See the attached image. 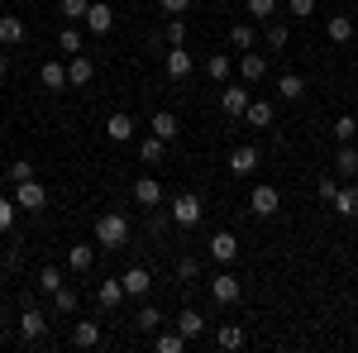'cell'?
<instances>
[{"instance_id": "obj_44", "label": "cell", "mask_w": 358, "mask_h": 353, "mask_svg": "<svg viewBox=\"0 0 358 353\" xmlns=\"http://www.w3.org/2000/svg\"><path fill=\"white\" fill-rule=\"evenodd\" d=\"M248 15L268 24V20H273V15H277V0H248Z\"/></svg>"}, {"instance_id": "obj_2", "label": "cell", "mask_w": 358, "mask_h": 353, "mask_svg": "<svg viewBox=\"0 0 358 353\" xmlns=\"http://www.w3.org/2000/svg\"><path fill=\"white\" fill-rule=\"evenodd\" d=\"M167 215H172V224H182V229L201 224V196H196V191H182V196H172V201H167Z\"/></svg>"}, {"instance_id": "obj_11", "label": "cell", "mask_w": 358, "mask_h": 353, "mask_svg": "<svg viewBox=\"0 0 358 353\" xmlns=\"http://www.w3.org/2000/svg\"><path fill=\"white\" fill-rule=\"evenodd\" d=\"M20 334H24L29 344H38V339L48 334V315H43V310H34V305H24V315H20Z\"/></svg>"}, {"instance_id": "obj_33", "label": "cell", "mask_w": 358, "mask_h": 353, "mask_svg": "<svg viewBox=\"0 0 358 353\" xmlns=\"http://www.w3.org/2000/svg\"><path fill=\"white\" fill-rule=\"evenodd\" d=\"M277 91H282V101H301V96H306V82L296 77V72H282V82H277Z\"/></svg>"}, {"instance_id": "obj_34", "label": "cell", "mask_w": 358, "mask_h": 353, "mask_svg": "<svg viewBox=\"0 0 358 353\" xmlns=\"http://www.w3.org/2000/svg\"><path fill=\"white\" fill-rule=\"evenodd\" d=\"M53 310H57V315H72V310H77V291H72L67 282L53 291Z\"/></svg>"}, {"instance_id": "obj_29", "label": "cell", "mask_w": 358, "mask_h": 353, "mask_svg": "<svg viewBox=\"0 0 358 353\" xmlns=\"http://www.w3.org/2000/svg\"><path fill=\"white\" fill-rule=\"evenodd\" d=\"M138 158H143V163H148V167H158V163H163V158H167V143H163V138H158V134H148V138H143V143H138Z\"/></svg>"}, {"instance_id": "obj_6", "label": "cell", "mask_w": 358, "mask_h": 353, "mask_svg": "<svg viewBox=\"0 0 358 353\" xmlns=\"http://www.w3.org/2000/svg\"><path fill=\"white\" fill-rule=\"evenodd\" d=\"M167 196H163V182L158 177H138L134 182V206H143V210H158Z\"/></svg>"}, {"instance_id": "obj_22", "label": "cell", "mask_w": 358, "mask_h": 353, "mask_svg": "<svg viewBox=\"0 0 358 353\" xmlns=\"http://www.w3.org/2000/svg\"><path fill=\"white\" fill-rule=\"evenodd\" d=\"M120 301H124V282H120V277H110V282L96 287V305H101V310H115Z\"/></svg>"}, {"instance_id": "obj_21", "label": "cell", "mask_w": 358, "mask_h": 353, "mask_svg": "<svg viewBox=\"0 0 358 353\" xmlns=\"http://www.w3.org/2000/svg\"><path fill=\"white\" fill-rule=\"evenodd\" d=\"M229 72H234V57H229V53H210V57H206V77H210L215 86L229 82Z\"/></svg>"}, {"instance_id": "obj_27", "label": "cell", "mask_w": 358, "mask_h": 353, "mask_svg": "<svg viewBox=\"0 0 358 353\" xmlns=\"http://www.w3.org/2000/svg\"><path fill=\"white\" fill-rule=\"evenodd\" d=\"M334 172H339V177H358V148H354V143H339V153H334Z\"/></svg>"}, {"instance_id": "obj_26", "label": "cell", "mask_w": 358, "mask_h": 353, "mask_svg": "<svg viewBox=\"0 0 358 353\" xmlns=\"http://www.w3.org/2000/svg\"><path fill=\"white\" fill-rule=\"evenodd\" d=\"M72 344H77V349H96V344H101V325H96V320H77Z\"/></svg>"}, {"instance_id": "obj_25", "label": "cell", "mask_w": 358, "mask_h": 353, "mask_svg": "<svg viewBox=\"0 0 358 353\" xmlns=\"http://www.w3.org/2000/svg\"><path fill=\"white\" fill-rule=\"evenodd\" d=\"M163 325H167V315L158 310V305H143V310L134 315V329H143V334H158Z\"/></svg>"}, {"instance_id": "obj_41", "label": "cell", "mask_w": 358, "mask_h": 353, "mask_svg": "<svg viewBox=\"0 0 358 353\" xmlns=\"http://www.w3.org/2000/svg\"><path fill=\"white\" fill-rule=\"evenodd\" d=\"M29 177H34V163H24V158L5 167V182H10V187H20V182H29Z\"/></svg>"}, {"instance_id": "obj_19", "label": "cell", "mask_w": 358, "mask_h": 353, "mask_svg": "<svg viewBox=\"0 0 358 353\" xmlns=\"http://www.w3.org/2000/svg\"><path fill=\"white\" fill-rule=\"evenodd\" d=\"M177 129H182V124H177V115H172V110H158V115L148 120V134H158L163 143H172V138H177Z\"/></svg>"}, {"instance_id": "obj_35", "label": "cell", "mask_w": 358, "mask_h": 353, "mask_svg": "<svg viewBox=\"0 0 358 353\" xmlns=\"http://www.w3.org/2000/svg\"><path fill=\"white\" fill-rule=\"evenodd\" d=\"M167 48H187V20L182 15L167 20Z\"/></svg>"}, {"instance_id": "obj_4", "label": "cell", "mask_w": 358, "mask_h": 353, "mask_svg": "<svg viewBox=\"0 0 358 353\" xmlns=\"http://www.w3.org/2000/svg\"><path fill=\"white\" fill-rule=\"evenodd\" d=\"M15 206H20V210H43V206H48V187L34 182V177L20 182V187H15Z\"/></svg>"}, {"instance_id": "obj_15", "label": "cell", "mask_w": 358, "mask_h": 353, "mask_svg": "<svg viewBox=\"0 0 358 353\" xmlns=\"http://www.w3.org/2000/svg\"><path fill=\"white\" fill-rule=\"evenodd\" d=\"M91 77H96V62H91L86 53L67 57V82H72V86H91Z\"/></svg>"}, {"instance_id": "obj_32", "label": "cell", "mask_w": 358, "mask_h": 353, "mask_svg": "<svg viewBox=\"0 0 358 353\" xmlns=\"http://www.w3.org/2000/svg\"><path fill=\"white\" fill-rule=\"evenodd\" d=\"M215 344H220L224 353L244 349V325H220V334H215Z\"/></svg>"}, {"instance_id": "obj_43", "label": "cell", "mask_w": 358, "mask_h": 353, "mask_svg": "<svg viewBox=\"0 0 358 353\" xmlns=\"http://www.w3.org/2000/svg\"><path fill=\"white\" fill-rule=\"evenodd\" d=\"M196 277H201V263H196L192 253H187V258H177V282H196Z\"/></svg>"}, {"instance_id": "obj_37", "label": "cell", "mask_w": 358, "mask_h": 353, "mask_svg": "<svg viewBox=\"0 0 358 353\" xmlns=\"http://www.w3.org/2000/svg\"><path fill=\"white\" fill-rule=\"evenodd\" d=\"M334 138H339V143H354L358 138V120L354 115H339V120H334Z\"/></svg>"}, {"instance_id": "obj_24", "label": "cell", "mask_w": 358, "mask_h": 353, "mask_svg": "<svg viewBox=\"0 0 358 353\" xmlns=\"http://www.w3.org/2000/svg\"><path fill=\"white\" fill-rule=\"evenodd\" d=\"M177 329H182L187 339H201V334H206V315L187 305V310H177Z\"/></svg>"}, {"instance_id": "obj_9", "label": "cell", "mask_w": 358, "mask_h": 353, "mask_svg": "<svg viewBox=\"0 0 358 353\" xmlns=\"http://www.w3.org/2000/svg\"><path fill=\"white\" fill-rule=\"evenodd\" d=\"M229 172H234L239 182L253 177V172H258V148H253V143H239V148L229 153Z\"/></svg>"}, {"instance_id": "obj_7", "label": "cell", "mask_w": 358, "mask_h": 353, "mask_svg": "<svg viewBox=\"0 0 358 353\" xmlns=\"http://www.w3.org/2000/svg\"><path fill=\"white\" fill-rule=\"evenodd\" d=\"M234 67H239V82H244V86H253V82H263V77H268V57L253 53V48H248V53H239V62H234Z\"/></svg>"}, {"instance_id": "obj_50", "label": "cell", "mask_w": 358, "mask_h": 353, "mask_svg": "<svg viewBox=\"0 0 358 353\" xmlns=\"http://www.w3.org/2000/svg\"><path fill=\"white\" fill-rule=\"evenodd\" d=\"M349 191H354V206H358V182H354V187H349Z\"/></svg>"}, {"instance_id": "obj_45", "label": "cell", "mask_w": 358, "mask_h": 353, "mask_svg": "<svg viewBox=\"0 0 358 353\" xmlns=\"http://www.w3.org/2000/svg\"><path fill=\"white\" fill-rule=\"evenodd\" d=\"M15 196H0V229H15Z\"/></svg>"}, {"instance_id": "obj_46", "label": "cell", "mask_w": 358, "mask_h": 353, "mask_svg": "<svg viewBox=\"0 0 358 353\" xmlns=\"http://www.w3.org/2000/svg\"><path fill=\"white\" fill-rule=\"evenodd\" d=\"M187 5H192V0H158V10H163L167 20H172V15H187Z\"/></svg>"}, {"instance_id": "obj_12", "label": "cell", "mask_w": 358, "mask_h": 353, "mask_svg": "<svg viewBox=\"0 0 358 353\" xmlns=\"http://www.w3.org/2000/svg\"><path fill=\"white\" fill-rule=\"evenodd\" d=\"M38 82L48 86V91H67V62H57V57H48V62H43V67H38Z\"/></svg>"}, {"instance_id": "obj_20", "label": "cell", "mask_w": 358, "mask_h": 353, "mask_svg": "<svg viewBox=\"0 0 358 353\" xmlns=\"http://www.w3.org/2000/svg\"><path fill=\"white\" fill-rule=\"evenodd\" d=\"M187 344H192V339H187L182 329H158V334H153V349L158 353H187Z\"/></svg>"}, {"instance_id": "obj_5", "label": "cell", "mask_w": 358, "mask_h": 353, "mask_svg": "<svg viewBox=\"0 0 358 353\" xmlns=\"http://www.w3.org/2000/svg\"><path fill=\"white\" fill-rule=\"evenodd\" d=\"M248 210H253L258 219L277 215V210H282V191H277V187H253V196H248Z\"/></svg>"}, {"instance_id": "obj_17", "label": "cell", "mask_w": 358, "mask_h": 353, "mask_svg": "<svg viewBox=\"0 0 358 353\" xmlns=\"http://www.w3.org/2000/svg\"><path fill=\"white\" fill-rule=\"evenodd\" d=\"M192 53H187V48H167V77H172V82H187V77H192Z\"/></svg>"}, {"instance_id": "obj_28", "label": "cell", "mask_w": 358, "mask_h": 353, "mask_svg": "<svg viewBox=\"0 0 358 353\" xmlns=\"http://www.w3.org/2000/svg\"><path fill=\"white\" fill-rule=\"evenodd\" d=\"M91 263H96V248L91 244H72L67 248V268L72 272H91Z\"/></svg>"}, {"instance_id": "obj_13", "label": "cell", "mask_w": 358, "mask_h": 353, "mask_svg": "<svg viewBox=\"0 0 358 353\" xmlns=\"http://www.w3.org/2000/svg\"><path fill=\"white\" fill-rule=\"evenodd\" d=\"M210 258H215V263H234V258H239V239H234L229 229L210 234Z\"/></svg>"}, {"instance_id": "obj_49", "label": "cell", "mask_w": 358, "mask_h": 353, "mask_svg": "<svg viewBox=\"0 0 358 353\" xmlns=\"http://www.w3.org/2000/svg\"><path fill=\"white\" fill-rule=\"evenodd\" d=\"M5 67H10V62H5V53H0V77H5Z\"/></svg>"}, {"instance_id": "obj_39", "label": "cell", "mask_w": 358, "mask_h": 353, "mask_svg": "<svg viewBox=\"0 0 358 353\" xmlns=\"http://www.w3.org/2000/svg\"><path fill=\"white\" fill-rule=\"evenodd\" d=\"M62 282H67V277H62L57 268H43V272H38V291H43V296H53Z\"/></svg>"}, {"instance_id": "obj_51", "label": "cell", "mask_w": 358, "mask_h": 353, "mask_svg": "<svg viewBox=\"0 0 358 353\" xmlns=\"http://www.w3.org/2000/svg\"><path fill=\"white\" fill-rule=\"evenodd\" d=\"M0 282H5V268H0Z\"/></svg>"}, {"instance_id": "obj_23", "label": "cell", "mask_w": 358, "mask_h": 353, "mask_svg": "<svg viewBox=\"0 0 358 353\" xmlns=\"http://www.w3.org/2000/svg\"><path fill=\"white\" fill-rule=\"evenodd\" d=\"M325 34H330V43H349V38L358 34L354 15H330V24H325Z\"/></svg>"}, {"instance_id": "obj_10", "label": "cell", "mask_w": 358, "mask_h": 353, "mask_svg": "<svg viewBox=\"0 0 358 353\" xmlns=\"http://www.w3.org/2000/svg\"><path fill=\"white\" fill-rule=\"evenodd\" d=\"M91 34H110L115 29V10L106 5V0H91V10H86V20H82Z\"/></svg>"}, {"instance_id": "obj_14", "label": "cell", "mask_w": 358, "mask_h": 353, "mask_svg": "<svg viewBox=\"0 0 358 353\" xmlns=\"http://www.w3.org/2000/svg\"><path fill=\"white\" fill-rule=\"evenodd\" d=\"M24 20H20V15H0V48H20V43H24Z\"/></svg>"}, {"instance_id": "obj_48", "label": "cell", "mask_w": 358, "mask_h": 353, "mask_svg": "<svg viewBox=\"0 0 358 353\" xmlns=\"http://www.w3.org/2000/svg\"><path fill=\"white\" fill-rule=\"evenodd\" d=\"M334 191H339V182H334V177H320V187H315V196H320V201H334Z\"/></svg>"}, {"instance_id": "obj_16", "label": "cell", "mask_w": 358, "mask_h": 353, "mask_svg": "<svg viewBox=\"0 0 358 353\" xmlns=\"http://www.w3.org/2000/svg\"><path fill=\"white\" fill-rule=\"evenodd\" d=\"M120 282H124V296H148V287H153V272L148 268H129L124 272V277H120Z\"/></svg>"}, {"instance_id": "obj_8", "label": "cell", "mask_w": 358, "mask_h": 353, "mask_svg": "<svg viewBox=\"0 0 358 353\" xmlns=\"http://www.w3.org/2000/svg\"><path fill=\"white\" fill-rule=\"evenodd\" d=\"M220 110L229 115V120H244V110H248V91H244V82H239V86L224 82V86H220Z\"/></svg>"}, {"instance_id": "obj_31", "label": "cell", "mask_w": 358, "mask_h": 353, "mask_svg": "<svg viewBox=\"0 0 358 353\" xmlns=\"http://www.w3.org/2000/svg\"><path fill=\"white\" fill-rule=\"evenodd\" d=\"M244 120L253 124V129H268V124H273V106H268V101H248Z\"/></svg>"}, {"instance_id": "obj_1", "label": "cell", "mask_w": 358, "mask_h": 353, "mask_svg": "<svg viewBox=\"0 0 358 353\" xmlns=\"http://www.w3.org/2000/svg\"><path fill=\"white\" fill-rule=\"evenodd\" d=\"M96 244H101V248H124V244H129V215L106 210V215L96 219Z\"/></svg>"}, {"instance_id": "obj_42", "label": "cell", "mask_w": 358, "mask_h": 353, "mask_svg": "<svg viewBox=\"0 0 358 353\" xmlns=\"http://www.w3.org/2000/svg\"><path fill=\"white\" fill-rule=\"evenodd\" d=\"M57 48H62V57L82 53V34H77V29H62V34H57Z\"/></svg>"}, {"instance_id": "obj_3", "label": "cell", "mask_w": 358, "mask_h": 353, "mask_svg": "<svg viewBox=\"0 0 358 353\" xmlns=\"http://www.w3.org/2000/svg\"><path fill=\"white\" fill-rule=\"evenodd\" d=\"M210 296L220 301V305H234V301L244 296V282H239L234 272H215V277H210Z\"/></svg>"}, {"instance_id": "obj_18", "label": "cell", "mask_w": 358, "mask_h": 353, "mask_svg": "<svg viewBox=\"0 0 358 353\" xmlns=\"http://www.w3.org/2000/svg\"><path fill=\"white\" fill-rule=\"evenodd\" d=\"M106 138L129 143V138H134V115H124V110H120V115H110V120H106Z\"/></svg>"}, {"instance_id": "obj_47", "label": "cell", "mask_w": 358, "mask_h": 353, "mask_svg": "<svg viewBox=\"0 0 358 353\" xmlns=\"http://www.w3.org/2000/svg\"><path fill=\"white\" fill-rule=\"evenodd\" d=\"M287 15H315V0H287Z\"/></svg>"}, {"instance_id": "obj_36", "label": "cell", "mask_w": 358, "mask_h": 353, "mask_svg": "<svg viewBox=\"0 0 358 353\" xmlns=\"http://www.w3.org/2000/svg\"><path fill=\"white\" fill-rule=\"evenodd\" d=\"M330 206H334V210H339L344 219H354V215H358V206H354V191H349V187H339V191H334V201H330Z\"/></svg>"}, {"instance_id": "obj_40", "label": "cell", "mask_w": 358, "mask_h": 353, "mask_svg": "<svg viewBox=\"0 0 358 353\" xmlns=\"http://www.w3.org/2000/svg\"><path fill=\"white\" fill-rule=\"evenodd\" d=\"M287 43H292V29H287V24H273V20H268V48H277V53H282Z\"/></svg>"}, {"instance_id": "obj_38", "label": "cell", "mask_w": 358, "mask_h": 353, "mask_svg": "<svg viewBox=\"0 0 358 353\" xmlns=\"http://www.w3.org/2000/svg\"><path fill=\"white\" fill-rule=\"evenodd\" d=\"M86 10H91V0H57V15L62 20H86Z\"/></svg>"}, {"instance_id": "obj_30", "label": "cell", "mask_w": 358, "mask_h": 353, "mask_svg": "<svg viewBox=\"0 0 358 353\" xmlns=\"http://www.w3.org/2000/svg\"><path fill=\"white\" fill-rule=\"evenodd\" d=\"M229 43H234L239 53H248V48H258V29H253V24H244V20H239V24L229 29Z\"/></svg>"}]
</instances>
